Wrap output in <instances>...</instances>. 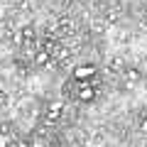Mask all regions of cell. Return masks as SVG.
I'll return each mask as SVG.
<instances>
[{"label": "cell", "mask_w": 147, "mask_h": 147, "mask_svg": "<svg viewBox=\"0 0 147 147\" xmlns=\"http://www.w3.org/2000/svg\"><path fill=\"white\" fill-rule=\"evenodd\" d=\"M93 98H96V88L93 86H91L88 81L79 84V100H86V103H88V100H93Z\"/></svg>", "instance_id": "cell-2"}, {"label": "cell", "mask_w": 147, "mask_h": 147, "mask_svg": "<svg viewBox=\"0 0 147 147\" xmlns=\"http://www.w3.org/2000/svg\"><path fill=\"white\" fill-rule=\"evenodd\" d=\"M125 79L135 84V81H140V79H142V74L137 71V69H127V71H125Z\"/></svg>", "instance_id": "cell-4"}, {"label": "cell", "mask_w": 147, "mask_h": 147, "mask_svg": "<svg viewBox=\"0 0 147 147\" xmlns=\"http://www.w3.org/2000/svg\"><path fill=\"white\" fill-rule=\"evenodd\" d=\"M20 147H30V145H27V142H22V145H20Z\"/></svg>", "instance_id": "cell-8"}, {"label": "cell", "mask_w": 147, "mask_h": 147, "mask_svg": "<svg viewBox=\"0 0 147 147\" xmlns=\"http://www.w3.org/2000/svg\"><path fill=\"white\" fill-rule=\"evenodd\" d=\"M34 61L39 64V66H44V64H49V52H37Z\"/></svg>", "instance_id": "cell-5"}, {"label": "cell", "mask_w": 147, "mask_h": 147, "mask_svg": "<svg viewBox=\"0 0 147 147\" xmlns=\"http://www.w3.org/2000/svg\"><path fill=\"white\" fill-rule=\"evenodd\" d=\"M96 76V66L93 64H79L74 69V81L76 84H84V81H91Z\"/></svg>", "instance_id": "cell-1"}, {"label": "cell", "mask_w": 147, "mask_h": 147, "mask_svg": "<svg viewBox=\"0 0 147 147\" xmlns=\"http://www.w3.org/2000/svg\"><path fill=\"white\" fill-rule=\"evenodd\" d=\"M61 110H64V103H61V100H52L49 108H47V118H49V120H57V118L61 115Z\"/></svg>", "instance_id": "cell-3"}, {"label": "cell", "mask_w": 147, "mask_h": 147, "mask_svg": "<svg viewBox=\"0 0 147 147\" xmlns=\"http://www.w3.org/2000/svg\"><path fill=\"white\" fill-rule=\"evenodd\" d=\"M20 34H25L27 39H32V37H34V30H32V27H25V30H22Z\"/></svg>", "instance_id": "cell-6"}, {"label": "cell", "mask_w": 147, "mask_h": 147, "mask_svg": "<svg viewBox=\"0 0 147 147\" xmlns=\"http://www.w3.org/2000/svg\"><path fill=\"white\" fill-rule=\"evenodd\" d=\"M5 147H20V145H17V142H7Z\"/></svg>", "instance_id": "cell-7"}]
</instances>
